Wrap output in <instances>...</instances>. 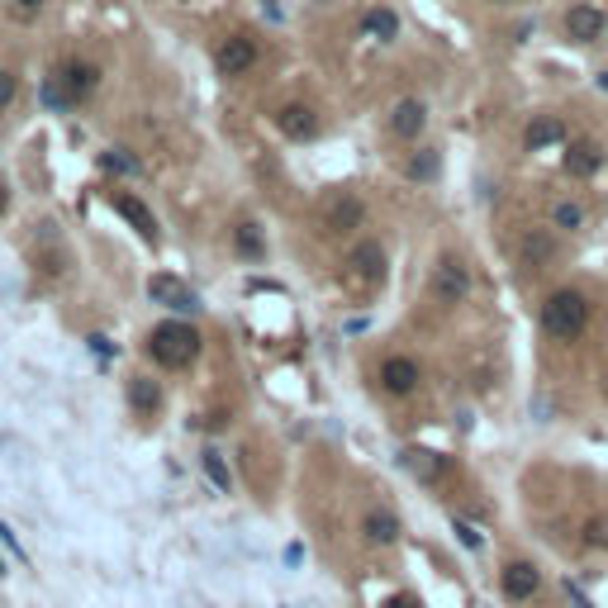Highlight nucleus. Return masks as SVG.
<instances>
[{"mask_svg": "<svg viewBox=\"0 0 608 608\" xmlns=\"http://www.w3.org/2000/svg\"><path fill=\"white\" fill-rule=\"evenodd\" d=\"M523 252H528V262H542L547 252H551V238H542V233H532V238L523 243Z\"/></svg>", "mask_w": 608, "mask_h": 608, "instance_id": "obj_27", "label": "nucleus"}, {"mask_svg": "<svg viewBox=\"0 0 608 608\" xmlns=\"http://www.w3.org/2000/svg\"><path fill=\"white\" fill-rule=\"evenodd\" d=\"M195 352H200V333L191 324H176V318H166V324H157L148 333V357L166 366V371H181V366H191L195 362Z\"/></svg>", "mask_w": 608, "mask_h": 608, "instance_id": "obj_1", "label": "nucleus"}, {"mask_svg": "<svg viewBox=\"0 0 608 608\" xmlns=\"http://www.w3.org/2000/svg\"><path fill=\"white\" fill-rule=\"evenodd\" d=\"M362 219H366V205L357 195H347V191H337L324 200V228L328 233H347V228H362Z\"/></svg>", "mask_w": 608, "mask_h": 608, "instance_id": "obj_4", "label": "nucleus"}, {"mask_svg": "<svg viewBox=\"0 0 608 608\" xmlns=\"http://www.w3.org/2000/svg\"><path fill=\"white\" fill-rule=\"evenodd\" d=\"M566 599H570V604H576V608H595V604H589V599L580 595V589H576V585H566Z\"/></svg>", "mask_w": 608, "mask_h": 608, "instance_id": "obj_31", "label": "nucleus"}, {"mask_svg": "<svg viewBox=\"0 0 608 608\" xmlns=\"http://www.w3.org/2000/svg\"><path fill=\"white\" fill-rule=\"evenodd\" d=\"M252 62H257V43H252V39H243V33H233V39H224V43H219V53H214V67H219L224 76H243Z\"/></svg>", "mask_w": 608, "mask_h": 608, "instance_id": "obj_5", "label": "nucleus"}, {"mask_svg": "<svg viewBox=\"0 0 608 608\" xmlns=\"http://www.w3.org/2000/svg\"><path fill=\"white\" fill-rule=\"evenodd\" d=\"M466 291H470L466 266L456 262V257H443V262H437V272H433V295L443 300V304H456V300H466Z\"/></svg>", "mask_w": 608, "mask_h": 608, "instance_id": "obj_6", "label": "nucleus"}, {"mask_svg": "<svg viewBox=\"0 0 608 608\" xmlns=\"http://www.w3.org/2000/svg\"><path fill=\"white\" fill-rule=\"evenodd\" d=\"M599 162H604V152H599V143H589V139H580V143L566 148V172H570V176H595Z\"/></svg>", "mask_w": 608, "mask_h": 608, "instance_id": "obj_16", "label": "nucleus"}, {"mask_svg": "<svg viewBox=\"0 0 608 608\" xmlns=\"http://www.w3.org/2000/svg\"><path fill=\"white\" fill-rule=\"evenodd\" d=\"M276 129L285 133V139H295V143H309L318 133V114L309 105H281L276 110Z\"/></svg>", "mask_w": 608, "mask_h": 608, "instance_id": "obj_11", "label": "nucleus"}, {"mask_svg": "<svg viewBox=\"0 0 608 608\" xmlns=\"http://www.w3.org/2000/svg\"><path fill=\"white\" fill-rule=\"evenodd\" d=\"M362 532H366V542H376V547H395L404 528H399V518L390 509H371L362 518Z\"/></svg>", "mask_w": 608, "mask_h": 608, "instance_id": "obj_13", "label": "nucleus"}, {"mask_svg": "<svg viewBox=\"0 0 608 608\" xmlns=\"http://www.w3.org/2000/svg\"><path fill=\"white\" fill-rule=\"evenodd\" d=\"M585 324H589V300L580 295V291H556V295H547V304H542V328L551 333V337H561V343H576V337L585 333Z\"/></svg>", "mask_w": 608, "mask_h": 608, "instance_id": "obj_2", "label": "nucleus"}, {"mask_svg": "<svg viewBox=\"0 0 608 608\" xmlns=\"http://www.w3.org/2000/svg\"><path fill=\"white\" fill-rule=\"evenodd\" d=\"M599 86H604V91H608V72H604V76H599Z\"/></svg>", "mask_w": 608, "mask_h": 608, "instance_id": "obj_35", "label": "nucleus"}, {"mask_svg": "<svg viewBox=\"0 0 608 608\" xmlns=\"http://www.w3.org/2000/svg\"><path fill=\"white\" fill-rule=\"evenodd\" d=\"M551 219H556V228H580V205H570V200H561V205L551 210Z\"/></svg>", "mask_w": 608, "mask_h": 608, "instance_id": "obj_21", "label": "nucleus"}, {"mask_svg": "<svg viewBox=\"0 0 608 608\" xmlns=\"http://www.w3.org/2000/svg\"><path fill=\"white\" fill-rule=\"evenodd\" d=\"M428 124V110H424V100H399L395 114H390V129L399 133V139H418Z\"/></svg>", "mask_w": 608, "mask_h": 608, "instance_id": "obj_14", "label": "nucleus"}, {"mask_svg": "<svg viewBox=\"0 0 608 608\" xmlns=\"http://www.w3.org/2000/svg\"><path fill=\"white\" fill-rule=\"evenodd\" d=\"M604 24H608V14L599 5H570L566 10V33L576 43H595L599 33H604Z\"/></svg>", "mask_w": 608, "mask_h": 608, "instance_id": "obj_10", "label": "nucleus"}, {"mask_svg": "<svg viewBox=\"0 0 608 608\" xmlns=\"http://www.w3.org/2000/svg\"><path fill=\"white\" fill-rule=\"evenodd\" d=\"M148 295L157 300V304H166V309H176V314H195L200 309L195 291H191V285H181L176 276H152L148 281Z\"/></svg>", "mask_w": 608, "mask_h": 608, "instance_id": "obj_7", "label": "nucleus"}, {"mask_svg": "<svg viewBox=\"0 0 608 608\" xmlns=\"http://www.w3.org/2000/svg\"><path fill=\"white\" fill-rule=\"evenodd\" d=\"M62 86H67V100H86L100 86V67L95 62H67L62 67Z\"/></svg>", "mask_w": 608, "mask_h": 608, "instance_id": "obj_12", "label": "nucleus"}, {"mask_svg": "<svg viewBox=\"0 0 608 608\" xmlns=\"http://www.w3.org/2000/svg\"><path fill=\"white\" fill-rule=\"evenodd\" d=\"M499 589H504V599L528 604L537 589H542V570H537L532 561H509V566L499 570Z\"/></svg>", "mask_w": 608, "mask_h": 608, "instance_id": "obj_3", "label": "nucleus"}, {"mask_svg": "<svg viewBox=\"0 0 608 608\" xmlns=\"http://www.w3.org/2000/svg\"><path fill=\"white\" fill-rule=\"evenodd\" d=\"M418 380H424L418 376V362H409V357H385L380 362V385L390 395H414Z\"/></svg>", "mask_w": 608, "mask_h": 608, "instance_id": "obj_9", "label": "nucleus"}, {"mask_svg": "<svg viewBox=\"0 0 608 608\" xmlns=\"http://www.w3.org/2000/svg\"><path fill=\"white\" fill-rule=\"evenodd\" d=\"M14 91H20V81H14V76L5 72V67H0V110H5L10 100H14Z\"/></svg>", "mask_w": 608, "mask_h": 608, "instance_id": "obj_29", "label": "nucleus"}, {"mask_svg": "<svg viewBox=\"0 0 608 608\" xmlns=\"http://www.w3.org/2000/svg\"><path fill=\"white\" fill-rule=\"evenodd\" d=\"M409 176H418V181H428V176H437V152H418V157L409 162Z\"/></svg>", "mask_w": 608, "mask_h": 608, "instance_id": "obj_22", "label": "nucleus"}, {"mask_svg": "<svg viewBox=\"0 0 608 608\" xmlns=\"http://www.w3.org/2000/svg\"><path fill=\"white\" fill-rule=\"evenodd\" d=\"M0 542H5V547H10L14 556H20V561H29V551L20 547V537H14V528H10V523H5V518H0Z\"/></svg>", "mask_w": 608, "mask_h": 608, "instance_id": "obj_28", "label": "nucleus"}, {"mask_svg": "<svg viewBox=\"0 0 608 608\" xmlns=\"http://www.w3.org/2000/svg\"><path fill=\"white\" fill-rule=\"evenodd\" d=\"M129 404H133V409H139V414H157L162 409V390H157V380H148V376H133L129 380Z\"/></svg>", "mask_w": 608, "mask_h": 608, "instance_id": "obj_19", "label": "nucleus"}, {"mask_svg": "<svg viewBox=\"0 0 608 608\" xmlns=\"http://www.w3.org/2000/svg\"><path fill=\"white\" fill-rule=\"evenodd\" d=\"M238 247L247 252V257H257V252H262V238H257V228H252V224H238Z\"/></svg>", "mask_w": 608, "mask_h": 608, "instance_id": "obj_25", "label": "nucleus"}, {"mask_svg": "<svg viewBox=\"0 0 608 608\" xmlns=\"http://www.w3.org/2000/svg\"><path fill=\"white\" fill-rule=\"evenodd\" d=\"M5 210H10V191L0 185V214H5Z\"/></svg>", "mask_w": 608, "mask_h": 608, "instance_id": "obj_32", "label": "nucleus"}, {"mask_svg": "<svg viewBox=\"0 0 608 608\" xmlns=\"http://www.w3.org/2000/svg\"><path fill=\"white\" fill-rule=\"evenodd\" d=\"M404 461H409V470H418V476L443 470V461H433V452H404Z\"/></svg>", "mask_w": 608, "mask_h": 608, "instance_id": "obj_23", "label": "nucleus"}, {"mask_svg": "<svg viewBox=\"0 0 608 608\" xmlns=\"http://www.w3.org/2000/svg\"><path fill=\"white\" fill-rule=\"evenodd\" d=\"M608 542V523L595 518V523H585V547H604Z\"/></svg>", "mask_w": 608, "mask_h": 608, "instance_id": "obj_26", "label": "nucleus"}, {"mask_svg": "<svg viewBox=\"0 0 608 608\" xmlns=\"http://www.w3.org/2000/svg\"><path fill=\"white\" fill-rule=\"evenodd\" d=\"M14 5H20V10H39L43 0H14Z\"/></svg>", "mask_w": 608, "mask_h": 608, "instance_id": "obj_33", "label": "nucleus"}, {"mask_svg": "<svg viewBox=\"0 0 608 608\" xmlns=\"http://www.w3.org/2000/svg\"><path fill=\"white\" fill-rule=\"evenodd\" d=\"M100 162H105L110 172H139V162H133L124 148H110V152H105V157H100Z\"/></svg>", "mask_w": 608, "mask_h": 608, "instance_id": "obj_24", "label": "nucleus"}, {"mask_svg": "<svg viewBox=\"0 0 608 608\" xmlns=\"http://www.w3.org/2000/svg\"><path fill=\"white\" fill-rule=\"evenodd\" d=\"M200 466H205V476H210V485L219 489V495H228V489H233V476H228L224 456H219L214 447H205V452H200Z\"/></svg>", "mask_w": 608, "mask_h": 608, "instance_id": "obj_20", "label": "nucleus"}, {"mask_svg": "<svg viewBox=\"0 0 608 608\" xmlns=\"http://www.w3.org/2000/svg\"><path fill=\"white\" fill-rule=\"evenodd\" d=\"M114 214H124L129 224H133V233H139V238H148V243H157V219H152L139 200L133 195H114Z\"/></svg>", "mask_w": 608, "mask_h": 608, "instance_id": "obj_15", "label": "nucleus"}, {"mask_svg": "<svg viewBox=\"0 0 608 608\" xmlns=\"http://www.w3.org/2000/svg\"><path fill=\"white\" fill-rule=\"evenodd\" d=\"M347 262L357 266V276H366V281H385V247H380V243H357Z\"/></svg>", "mask_w": 608, "mask_h": 608, "instance_id": "obj_17", "label": "nucleus"}, {"mask_svg": "<svg viewBox=\"0 0 608 608\" xmlns=\"http://www.w3.org/2000/svg\"><path fill=\"white\" fill-rule=\"evenodd\" d=\"M0 576H5V561H0Z\"/></svg>", "mask_w": 608, "mask_h": 608, "instance_id": "obj_36", "label": "nucleus"}, {"mask_svg": "<svg viewBox=\"0 0 608 608\" xmlns=\"http://www.w3.org/2000/svg\"><path fill=\"white\" fill-rule=\"evenodd\" d=\"M385 608H414L409 599H390V604H385Z\"/></svg>", "mask_w": 608, "mask_h": 608, "instance_id": "obj_34", "label": "nucleus"}, {"mask_svg": "<svg viewBox=\"0 0 608 608\" xmlns=\"http://www.w3.org/2000/svg\"><path fill=\"white\" fill-rule=\"evenodd\" d=\"M456 537H461V547H470V551H480V532L470 528V523H456Z\"/></svg>", "mask_w": 608, "mask_h": 608, "instance_id": "obj_30", "label": "nucleus"}, {"mask_svg": "<svg viewBox=\"0 0 608 608\" xmlns=\"http://www.w3.org/2000/svg\"><path fill=\"white\" fill-rule=\"evenodd\" d=\"M561 139H566V120H561V114H532L528 129H523V148H528V152L556 148Z\"/></svg>", "mask_w": 608, "mask_h": 608, "instance_id": "obj_8", "label": "nucleus"}, {"mask_svg": "<svg viewBox=\"0 0 608 608\" xmlns=\"http://www.w3.org/2000/svg\"><path fill=\"white\" fill-rule=\"evenodd\" d=\"M362 29L371 33V39H380V43H395V39H399V14L385 10V5H376V10L362 14Z\"/></svg>", "mask_w": 608, "mask_h": 608, "instance_id": "obj_18", "label": "nucleus"}]
</instances>
